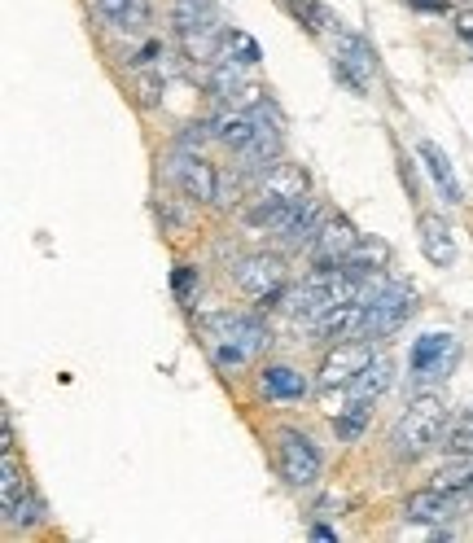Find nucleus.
<instances>
[{
  "label": "nucleus",
  "instance_id": "c756f323",
  "mask_svg": "<svg viewBox=\"0 0 473 543\" xmlns=\"http://www.w3.org/2000/svg\"><path fill=\"white\" fill-rule=\"evenodd\" d=\"M412 5H417V9H443L447 0H412Z\"/></svg>",
  "mask_w": 473,
  "mask_h": 543
},
{
  "label": "nucleus",
  "instance_id": "aec40b11",
  "mask_svg": "<svg viewBox=\"0 0 473 543\" xmlns=\"http://www.w3.org/2000/svg\"><path fill=\"white\" fill-rule=\"evenodd\" d=\"M390 381H395V360H390V355H373V360L364 364V373L351 381V395L382 399L386 390H390Z\"/></svg>",
  "mask_w": 473,
  "mask_h": 543
},
{
  "label": "nucleus",
  "instance_id": "0eeeda50",
  "mask_svg": "<svg viewBox=\"0 0 473 543\" xmlns=\"http://www.w3.org/2000/svg\"><path fill=\"white\" fill-rule=\"evenodd\" d=\"M202 329L211 333V342H233L246 355H259L263 346L272 342L268 325L259 316H246V311H215V316H202Z\"/></svg>",
  "mask_w": 473,
  "mask_h": 543
},
{
  "label": "nucleus",
  "instance_id": "bb28decb",
  "mask_svg": "<svg viewBox=\"0 0 473 543\" xmlns=\"http://www.w3.org/2000/svg\"><path fill=\"white\" fill-rule=\"evenodd\" d=\"M163 88H167L163 71H145V75H136V101H141L145 110L163 106Z\"/></svg>",
  "mask_w": 473,
  "mask_h": 543
},
{
  "label": "nucleus",
  "instance_id": "4468645a",
  "mask_svg": "<svg viewBox=\"0 0 473 543\" xmlns=\"http://www.w3.org/2000/svg\"><path fill=\"white\" fill-rule=\"evenodd\" d=\"M259 193L268 198H281V202H307V171L298 163H276L268 176H259Z\"/></svg>",
  "mask_w": 473,
  "mask_h": 543
},
{
  "label": "nucleus",
  "instance_id": "dca6fc26",
  "mask_svg": "<svg viewBox=\"0 0 473 543\" xmlns=\"http://www.w3.org/2000/svg\"><path fill=\"white\" fill-rule=\"evenodd\" d=\"M417 233H421V250H425V259H430V263L447 268V263L456 259V241H452V228H447L443 215H421Z\"/></svg>",
  "mask_w": 473,
  "mask_h": 543
},
{
  "label": "nucleus",
  "instance_id": "a211bd4d",
  "mask_svg": "<svg viewBox=\"0 0 473 543\" xmlns=\"http://www.w3.org/2000/svg\"><path fill=\"white\" fill-rule=\"evenodd\" d=\"M97 18H106L110 27H123V31H145L149 18H154V5L149 0H92Z\"/></svg>",
  "mask_w": 473,
  "mask_h": 543
},
{
  "label": "nucleus",
  "instance_id": "2eb2a0df",
  "mask_svg": "<svg viewBox=\"0 0 473 543\" xmlns=\"http://www.w3.org/2000/svg\"><path fill=\"white\" fill-rule=\"evenodd\" d=\"M259 123H263V114H259V106L255 110H228V114H219L215 119V141L219 145H228L237 154V149H246L250 145V136L259 132Z\"/></svg>",
  "mask_w": 473,
  "mask_h": 543
},
{
  "label": "nucleus",
  "instance_id": "7c9ffc66",
  "mask_svg": "<svg viewBox=\"0 0 473 543\" xmlns=\"http://www.w3.org/2000/svg\"><path fill=\"white\" fill-rule=\"evenodd\" d=\"M202 5H219V0H202Z\"/></svg>",
  "mask_w": 473,
  "mask_h": 543
},
{
  "label": "nucleus",
  "instance_id": "f8f14e48",
  "mask_svg": "<svg viewBox=\"0 0 473 543\" xmlns=\"http://www.w3.org/2000/svg\"><path fill=\"white\" fill-rule=\"evenodd\" d=\"M176 184L189 202H219V171L198 154L176 163Z\"/></svg>",
  "mask_w": 473,
  "mask_h": 543
},
{
  "label": "nucleus",
  "instance_id": "b1692460",
  "mask_svg": "<svg viewBox=\"0 0 473 543\" xmlns=\"http://www.w3.org/2000/svg\"><path fill=\"white\" fill-rule=\"evenodd\" d=\"M373 403H377V399H360V395H355V399L338 412V417H333V421H338V443H355V438L364 434L368 417H373Z\"/></svg>",
  "mask_w": 473,
  "mask_h": 543
},
{
  "label": "nucleus",
  "instance_id": "f03ea898",
  "mask_svg": "<svg viewBox=\"0 0 473 543\" xmlns=\"http://www.w3.org/2000/svg\"><path fill=\"white\" fill-rule=\"evenodd\" d=\"M276 465H281V478L290 487H311V482H320L325 456L303 430H281L276 434Z\"/></svg>",
  "mask_w": 473,
  "mask_h": 543
},
{
  "label": "nucleus",
  "instance_id": "1a4fd4ad",
  "mask_svg": "<svg viewBox=\"0 0 473 543\" xmlns=\"http://www.w3.org/2000/svg\"><path fill=\"white\" fill-rule=\"evenodd\" d=\"M360 246V233H355V224L346 215H329L325 228H320V237L311 241V259H316V272H329V268H342L346 254Z\"/></svg>",
  "mask_w": 473,
  "mask_h": 543
},
{
  "label": "nucleus",
  "instance_id": "423d86ee",
  "mask_svg": "<svg viewBox=\"0 0 473 543\" xmlns=\"http://www.w3.org/2000/svg\"><path fill=\"white\" fill-rule=\"evenodd\" d=\"M373 71H377V53L360 36H351V31H342V27L333 31V75L351 92H368Z\"/></svg>",
  "mask_w": 473,
  "mask_h": 543
},
{
  "label": "nucleus",
  "instance_id": "4be33fe9",
  "mask_svg": "<svg viewBox=\"0 0 473 543\" xmlns=\"http://www.w3.org/2000/svg\"><path fill=\"white\" fill-rule=\"evenodd\" d=\"M351 276H377V272H386L390 268V246L386 241H360L351 254H346V263H342Z\"/></svg>",
  "mask_w": 473,
  "mask_h": 543
},
{
  "label": "nucleus",
  "instance_id": "f3484780",
  "mask_svg": "<svg viewBox=\"0 0 473 543\" xmlns=\"http://www.w3.org/2000/svg\"><path fill=\"white\" fill-rule=\"evenodd\" d=\"M325 206H320V202H303V206H298V211L290 215V224H285L281 228V241H285V246H290V250H303V246H311V241H316L320 237V228H325Z\"/></svg>",
  "mask_w": 473,
  "mask_h": 543
},
{
  "label": "nucleus",
  "instance_id": "7ed1b4c3",
  "mask_svg": "<svg viewBox=\"0 0 473 543\" xmlns=\"http://www.w3.org/2000/svg\"><path fill=\"white\" fill-rule=\"evenodd\" d=\"M233 281L241 294L259 298V307H276L285 285V263L276 254H246L241 263H233Z\"/></svg>",
  "mask_w": 473,
  "mask_h": 543
},
{
  "label": "nucleus",
  "instance_id": "20e7f679",
  "mask_svg": "<svg viewBox=\"0 0 473 543\" xmlns=\"http://www.w3.org/2000/svg\"><path fill=\"white\" fill-rule=\"evenodd\" d=\"M460 360V342L452 338V333H425V338L412 342L408 351V377L412 386H425V381H438L447 377Z\"/></svg>",
  "mask_w": 473,
  "mask_h": 543
},
{
  "label": "nucleus",
  "instance_id": "412c9836",
  "mask_svg": "<svg viewBox=\"0 0 473 543\" xmlns=\"http://www.w3.org/2000/svg\"><path fill=\"white\" fill-rule=\"evenodd\" d=\"M421 158H425V167H430V176L434 184L443 189V202H460V180H456V171H452V158L443 154L434 141H421Z\"/></svg>",
  "mask_w": 473,
  "mask_h": 543
},
{
  "label": "nucleus",
  "instance_id": "6e6552de",
  "mask_svg": "<svg viewBox=\"0 0 473 543\" xmlns=\"http://www.w3.org/2000/svg\"><path fill=\"white\" fill-rule=\"evenodd\" d=\"M259 114H263L259 132L250 136L246 149H237V163H233V167L246 171V176H268V171L281 163V154H285V132H281V123L268 119V110H263V106H259Z\"/></svg>",
  "mask_w": 473,
  "mask_h": 543
},
{
  "label": "nucleus",
  "instance_id": "393cba45",
  "mask_svg": "<svg viewBox=\"0 0 473 543\" xmlns=\"http://www.w3.org/2000/svg\"><path fill=\"white\" fill-rule=\"evenodd\" d=\"M40 517H44V504H40V495L31 491V487H22L18 500L5 504V522H9V526H22V530H27V526H36Z\"/></svg>",
  "mask_w": 473,
  "mask_h": 543
},
{
  "label": "nucleus",
  "instance_id": "39448f33",
  "mask_svg": "<svg viewBox=\"0 0 473 543\" xmlns=\"http://www.w3.org/2000/svg\"><path fill=\"white\" fill-rule=\"evenodd\" d=\"M412 311H417V294H412L408 285H386V290L364 307V333H360V338H368V342L390 338L395 329L408 325Z\"/></svg>",
  "mask_w": 473,
  "mask_h": 543
},
{
  "label": "nucleus",
  "instance_id": "9b49d317",
  "mask_svg": "<svg viewBox=\"0 0 473 543\" xmlns=\"http://www.w3.org/2000/svg\"><path fill=\"white\" fill-rule=\"evenodd\" d=\"M473 495H460V491H443V487H425V491H412L403 500V517L408 522H447V517H460L469 508Z\"/></svg>",
  "mask_w": 473,
  "mask_h": 543
},
{
  "label": "nucleus",
  "instance_id": "9d476101",
  "mask_svg": "<svg viewBox=\"0 0 473 543\" xmlns=\"http://www.w3.org/2000/svg\"><path fill=\"white\" fill-rule=\"evenodd\" d=\"M373 360V342H333L329 355L320 360V386H351L364 373V364Z\"/></svg>",
  "mask_w": 473,
  "mask_h": 543
},
{
  "label": "nucleus",
  "instance_id": "a878e982",
  "mask_svg": "<svg viewBox=\"0 0 473 543\" xmlns=\"http://www.w3.org/2000/svg\"><path fill=\"white\" fill-rule=\"evenodd\" d=\"M224 57L228 62H237V66H255L263 49H259V40L255 36H246V31H224Z\"/></svg>",
  "mask_w": 473,
  "mask_h": 543
},
{
  "label": "nucleus",
  "instance_id": "cd10ccee",
  "mask_svg": "<svg viewBox=\"0 0 473 543\" xmlns=\"http://www.w3.org/2000/svg\"><path fill=\"white\" fill-rule=\"evenodd\" d=\"M193 285H198V268H189V263H180V268H176V298H180V303L193 294Z\"/></svg>",
  "mask_w": 473,
  "mask_h": 543
},
{
  "label": "nucleus",
  "instance_id": "2f4dec72",
  "mask_svg": "<svg viewBox=\"0 0 473 543\" xmlns=\"http://www.w3.org/2000/svg\"><path fill=\"white\" fill-rule=\"evenodd\" d=\"M465 5H473V0H465Z\"/></svg>",
  "mask_w": 473,
  "mask_h": 543
},
{
  "label": "nucleus",
  "instance_id": "f257e3e1",
  "mask_svg": "<svg viewBox=\"0 0 473 543\" xmlns=\"http://www.w3.org/2000/svg\"><path fill=\"white\" fill-rule=\"evenodd\" d=\"M447 430V403L443 395H430V390H417L408 399V408L399 412L395 430H390V452L395 460H421L425 452L443 447L438 438Z\"/></svg>",
  "mask_w": 473,
  "mask_h": 543
},
{
  "label": "nucleus",
  "instance_id": "6ab92c4d",
  "mask_svg": "<svg viewBox=\"0 0 473 543\" xmlns=\"http://www.w3.org/2000/svg\"><path fill=\"white\" fill-rule=\"evenodd\" d=\"M259 386L268 399H303L307 395V377L290 364H268L259 377Z\"/></svg>",
  "mask_w": 473,
  "mask_h": 543
},
{
  "label": "nucleus",
  "instance_id": "5701e85b",
  "mask_svg": "<svg viewBox=\"0 0 473 543\" xmlns=\"http://www.w3.org/2000/svg\"><path fill=\"white\" fill-rule=\"evenodd\" d=\"M285 9L298 18V27H307L311 36H333L338 31V18H333L329 5H320V0H285Z\"/></svg>",
  "mask_w": 473,
  "mask_h": 543
},
{
  "label": "nucleus",
  "instance_id": "ddd939ff",
  "mask_svg": "<svg viewBox=\"0 0 473 543\" xmlns=\"http://www.w3.org/2000/svg\"><path fill=\"white\" fill-rule=\"evenodd\" d=\"M360 333H364V303H338L316 320V338L329 342V346L351 342V338H360Z\"/></svg>",
  "mask_w": 473,
  "mask_h": 543
},
{
  "label": "nucleus",
  "instance_id": "c85d7f7f",
  "mask_svg": "<svg viewBox=\"0 0 473 543\" xmlns=\"http://www.w3.org/2000/svg\"><path fill=\"white\" fill-rule=\"evenodd\" d=\"M311 539H338V530H329V526H311Z\"/></svg>",
  "mask_w": 473,
  "mask_h": 543
}]
</instances>
